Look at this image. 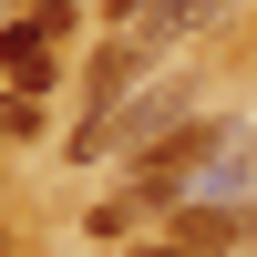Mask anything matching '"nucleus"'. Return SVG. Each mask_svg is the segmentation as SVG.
<instances>
[{
	"instance_id": "nucleus-1",
	"label": "nucleus",
	"mask_w": 257,
	"mask_h": 257,
	"mask_svg": "<svg viewBox=\"0 0 257 257\" xmlns=\"http://www.w3.org/2000/svg\"><path fill=\"white\" fill-rule=\"evenodd\" d=\"M0 72H11V93H52V31L41 21H0Z\"/></svg>"
},
{
	"instance_id": "nucleus-2",
	"label": "nucleus",
	"mask_w": 257,
	"mask_h": 257,
	"mask_svg": "<svg viewBox=\"0 0 257 257\" xmlns=\"http://www.w3.org/2000/svg\"><path fill=\"white\" fill-rule=\"evenodd\" d=\"M144 62H155V41H113V52L93 62V82H82V103H93V123L113 113V103L134 93V82H144Z\"/></svg>"
},
{
	"instance_id": "nucleus-3",
	"label": "nucleus",
	"mask_w": 257,
	"mask_h": 257,
	"mask_svg": "<svg viewBox=\"0 0 257 257\" xmlns=\"http://www.w3.org/2000/svg\"><path fill=\"white\" fill-rule=\"evenodd\" d=\"M206 21H226V0H144L134 11V41H185V31H206Z\"/></svg>"
},
{
	"instance_id": "nucleus-4",
	"label": "nucleus",
	"mask_w": 257,
	"mask_h": 257,
	"mask_svg": "<svg viewBox=\"0 0 257 257\" xmlns=\"http://www.w3.org/2000/svg\"><path fill=\"white\" fill-rule=\"evenodd\" d=\"M144 257H226V247H196V237H175V247H144Z\"/></svg>"
}]
</instances>
